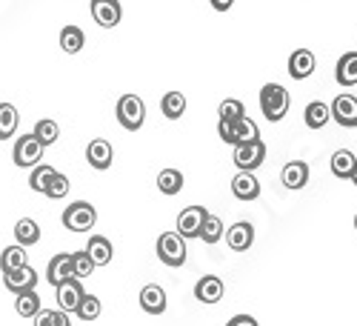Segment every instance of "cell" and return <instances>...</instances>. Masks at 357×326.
<instances>
[{
    "label": "cell",
    "instance_id": "cell-1",
    "mask_svg": "<svg viewBox=\"0 0 357 326\" xmlns=\"http://www.w3.org/2000/svg\"><path fill=\"white\" fill-rule=\"evenodd\" d=\"M289 103H291V98H289V92H286V86H280V83H266V86L260 89V112H263V117H266L269 124L283 121L286 112H289Z\"/></svg>",
    "mask_w": 357,
    "mask_h": 326
},
{
    "label": "cell",
    "instance_id": "cell-2",
    "mask_svg": "<svg viewBox=\"0 0 357 326\" xmlns=\"http://www.w3.org/2000/svg\"><path fill=\"white\" fill-rule=\"evenodd\" d=\"M158 258L166 266H183L186 263V238L181 232H163L158 238Z\"/></svg>",
    "mask_w": 357,
    "mask_h": 326
},
{
    "label": "cell",
    "instance_id": "cell-3",
    "mask_svg": "<svg viewBox=\"0 0 357 326\" xmlns=\"http://www.w3.org/2000/svg\"><path fill=\"white\" fill-rule=\"evenodd\" d=\"M146 121V106L137 95H123L121 101H117V124H121L123 129L129 132H137Z\"/></svg>",
    "mask_w": 357,
    "mask_h": 326
},
{
    "label": "cell",
    "instance_id": "cell-4",
    "mask_svg": "<svg viewBox=\"0 0 357 326\" xmlns=\"http://www.w3.org/2000/svg\"><path fill=\"white\" fill-rule=\"evenodd\" d=\"M95 223H98V212H95L92 203L75 200L72 206H66V212H63V226L66 229H72V232H89Z\"/></svg>",
    "mask_w": 357,
    "mask_h": 326
},
{
    "label": "cell",
    "instance_id": "cell-5",
    "mask_svg": "<svg viewBox=\"0 0 357 326\" xmlns=\"http://www.w3.org/2000/svg\"><path fill=\"white\" fill-rule=\"evenodd\" d=\"M43 149H46V146H43V143L35 138V132H32V135H20V138H17V143H15V152H12V158H15V163H17L20 169L40 166Z\"/></svg>",
    "mask_w": 357,
    "mask_h": 326
},
{
    "label": "cell",
    "instance_id": "cell-6",
    "mask_svg": "<svg viewBox=\"0 0 357 326\" xmlns=\"http://www.w3.org/2000/svg\"><path fill=\"white\" fill-rule=\"evenodd\" d=\"M75 278V258L69 252H61V255H54L46 266V281L57 289V286H63L66 281Z\"/></svg>",
    "mask_w": 357,
    "mask_h": 326
},
{
    "label": "cell",
    "instance_id": "cell-7",
    "mask_svg": "<svg viewBox=\"0 0 357 326\" xmlns=\"http://www.w3.org/2000/svg\"><path fill=\"white\" fill-rule=\"evenodd\" d=\"M206 218H209V212H206L203 206H186V209L177 215V232H181L183 238H200Z\"/></svg>",
    "mask_w": 357,
    "mask_h": 326
},
{
    "label": "cell",
    "instance_id": "cell-8",
    "mask_svg": "<svg viewBox=\"0 0 357 326\" xmlns=\"http://www.w3.org/2000/svg\"><path fill=\"white\" fill-rule=\"evenodd\" d=\"M266 161V146L263 140L255 143H243V146H234V166L241 172H252Z\"/></svg>",
    "mask_w": 357,
    "mask_h": 326
},
{
    "label": "cell",
    "instance_id": "cell-9",
    "mask_svg": "<svg viewBox=\"0 0 357 326\" xmlns=\"http://www.w3.org/2000/svg\"><path fill=\"white\" fill-rule=\"evenodd\" d=\"M92 17L98 26L103 29H114L123 17V9H121V0H92Z\"/></svg>",
    "mask_w": 357,
    "mask_h": 326
},
{
    "label": "cell",
    "instance_id": "cell-10",
    "mask_svg": "<svg viewBox=\"0 0 357 326\" xmlns=\"http://www.w3.org/2000/svg\"><path fill=\"white\" fill-rule=\"evenodd\" d=\"M332 117H335L340 126L354 129V126H357V98L349 95V92L337 95V98L332 101Z\"/></svg>",
    "mask_w": 357,
    "mask_h": 326
},
{
    "label": "cell",
    "instance_id": "cell-11",
    "mask_svg": "<svg viewBox=\"0 0 357 326\" xmlns=\"http://www.w3.org/2000/svg\"><path fill=\"white\" fill-rule=\"evenodd\" d=\"M226 244H229V249H234V252H246V249L255 244V226H252L249 221H237V223L229 226V232H226Z\"/></svg>",
    "mask_w": 357,
    "mask_h": 326
},
{
    "label": "cell",
    "instance_id": "cell-12",
    "mask_svg": "<svg viewBox=\"0 0 357 326\" xmlns=\"http://www.w3.org/2000/svg\"><path fill=\"white\" fill-rule=\"evenodd\" d=\"M83 298H86V292H83V283L77 278L66 281L63 286H57V306H61L63 312H77Z\"/></svg>",
    "mask_w": 357,
    "mask_h": 326
},
{
    "label": "cell",
    "instance_id": "cell-13",
    "mask_svg": "<svg viewBox=\"0 0 357 326\" xmlns=\"http://www.w3.org/2000/svg\"><path fill=\"white\" fill-rule=\"evenodd\" d=\"M3 283H6V289H9L12 295L35 292V286H38V272L32 269V266H23V269H17V272L3 275Z\"/></svg>",
    "mask_w": 357,
    "mask_h": 326
},
{
    "label": "cell",
    "instance_id": "cell-14",
    "mask_svg": "<svg viewBox=\"0 0 357 326\" xmlns=\"http://www.w3.org/2000/svg\"><path fill=\"white\" fill-rule=\"evenodd\" d=\"M231 195L237 200H257L260 198V181L252 172H237L231 177Z\"/></svg>",
    "mask_w": 357,
    "mask_h": 326
},
{
    "label": "cell",
    "instance_id": "cell-15",
    "mask_svg": "<svg viewBox=\"0 0 357 326\" xmlns=\"http://www.w3.org/2000/svg\"><path fill=\"white\" fill-rule=\"evenodd\" d=\"M314 66H317V61H314V54L309 49H294L289 54V75L294 80H306L314 72Z\"/></svg>",
    "mask_w": 357,
    "mask_h": 326
},
{
    "label": "cell",
    "instance_id": "cell-16",
    "mask_svg": "<svg viewBox=\"0 0 357 326\" xmlns=\"http://www.w3.org/2000/svg\"><path fill=\"white\" fill-rule=\"evenodd\" d=\"M112 158H114V149H112V143L98 138L86 146V161L92 169H109L112 166Z\"/></svg>",
    "mask_w": 357,
    "mask_h": 326
},
{
    "label": "cell",
    "instance_id": "cell-17",
    "mask_svg": "<svg viewBox=\"0 0 357 326\" xmlns=\"http://www.w3.org/2000/svg\"><path fill=\"white\" fill-rule=\"evenodd\" d=\"M195 298L200 304H218L223 298V281L218 275H203L195 283Z\"/></svg>",
    "mask_w": 357,
    "mask_h": 326
},
{
    "label": "cell",
    "instance_id": "cell-18",
    "mask_svg": "<svg viewBox=\"0 0 357 326\" xmlns=\"http://www.w3.org/2000/svg\"><path fill=\"white\" fill-rule=\"evenodd\" d=\"M280 181L286 189H303L309 184V163L306 161H291L283 166V175H280Z\"/></svg>",
    "mask_w": 357,
    "mask_h": 326
},
{
    "label": "cell",
    "instance_id": "cell-19",
    "mask_svg": "<svg viewBox=\"0 0 357 326\" xmlns=\"http://www.w3.org/2000/svg\"><path fill=\"white\" fill-rule=\"evenodd\" d=\"M140 306L149 315H163L166 312V292L158 283H149L140 289Z\"/></svg>",
    "mask_w": 357,
    "mask_h": 326
},
{
    "label": "cell",
    "instance_id": "cell-20",
    "mask_svg": "<svg viewBox=\"0 0 357 326\" xmlns=\"http://www.w3.org/2000/svg\"><path fill=\"white\" fill-rule=\"evenodd\" d=\"M335 80L340 86H357V52L340 54L337 69H335Z\"/></svg>",
    "mask_w": 357,
    "mask_h": 326
},
{
    "label": "cell",
    "instance_id": "cell-21",
    "mask_svg": "<svg viewBox=\"0 0 357 326\" xmlns=\"http://www.w3.org/2000/svg\"><path fill=\"white\" fill-rule=\"evenodd\" d=\"M354 169H357V158H354V152H349V149H337V152L332 155V175H335V177H340V181H351Z\"/></svg>",
    "mask_w": 357,
    "mask_h": 326
},
{
    "label": "cell",
    "instance_id": "cell-22",
    "mask_svg": "<svg viewBox=\"0 0 357 326\" xmlns=\"http://www.w3.org/2000/svg\"><path fill=\"white\" fill-rule=\"evenodd\" d=\"M23 266H29L26 263V246L15 244V246H6L3 252H0V269H3V275L17 272V269H23Z\"/></svg>",
    "mask_w": 357,
    "mask_h": 326
},
{
    "label": "cell",
    "instance_id": "cell-23",
    "mask_svg": "<svg viewBox=\"0 0 357 326\" xmlns=\"http://www.w3.org/2000/svg\"><path fill=\"white\" fill-rule=\"evenodd\" d=\"M86 252H89V258L95 260V266H106V263H112V255H114L112 241L103 238V235H95V238H89Z\"/></svg>",
    "mask_w": 357,
    "mask_h": 326
},
{
    "label": "cell",
    "instance_id": "cell-24",
    "mask_svg": "<svg viewBox=\"0 0 357 326\" xmlns=\"http://www.w3.org/2000/svg\"><path fill=\"white\" fill-rule=\"evenodd\" d=\"M329 117H332V106H326L323 101H312L303 112V121L309 129H323L326 124H329Z\"/></svg>",
    "mask_w": 357,
    "mask_h": 326
},
{
    "label": "cell",
    "instance_id": "cell-25",
    "mask_svg": "<svg viewBox=\"0 0 357 326\" xmlns=\"http://www.w3.org/2000/svg\"><path fill=\"white\" fill-rule=\"evenodd\" d=\"M15 238H17L20 246H35V244L40 241V226H38V221L20 218V221L15 223Z\"/></svg>",
    "mask_w": 357,
    "mask_h": 326
},
{
    "label": "cell",
    "instance_id": "cell-26",
    "mask_svg": "<svg viewBox=\"0 0 357 326\" xmlns=\"http://www.w3.org/2000/svg\"><path fill=\"white\" fill-rule=\"evenodd\" d=\"M86 43V35H83V29L80 26H63L61 29V49L66 54H77Z\"/></svg>",
    "mask_w": 357,
    "mask_h": 326
},
{
    "label": "cell",
    "instance_id": "cell-27",
    "mask_svg": "<svg viewBox=\"0 0 357 326\" xmlns=\"http://www.w3.org/2000/svg\"><path fill=\"white\" fill-rule=\"evenodd\" d=\"M17 121L20 114L12 103H0V140H9L17 132Z\"/></svg>",
    "mask_w": 357,
    "mask_h": 326
},
{
    "label": "cell",
    "instance_id": "cell-28",
    "mask_svg": "<svg viewBox=\"0 0 357 326\" xmlns=\"http://www.w3.org/2000/svg\"><path fill=\"white\" fill-rule=\"evenodd\" d=\"M160 112L169 121H177V117H183V112H186V98L181 92H166L160 101Z\"/></svg>",
    "mask_w": 357,
    "mask_h": 326
},
{
    "label": "cell",
    "instance_id": "cell-29",
    "mask_svg": "<svg viewBox=\"0 0 357 326\" xmlns=\"http://www.w3.org/2000/svg\"><path fill=\"white\" fill-rule=\"evenodd\" d=\"M158 189L163 192V195H177L183 189V175H181V169H163L160 175H158Z\"/></svg>",
    "mask_w": 357,
    "mask_h": 326
},
{
    "label": "cell",
    "instance_id": "cell-30",
    "mask_svg": "<svg viewBox=\"0 0 357 326\" xmlns=\"http://www.w3.org/2000/svg\"><path fill=\"white\" fill-rule=\"evenodd\" d=\"M260 140V129L252 117H243V121L234 124V146H243V143H255Z\"/></svg>",
    "mask_w": 357,
    "mask_h": 326
},
{
    "label": "cell",
    "instance_id": "cell-31",
    "mask_svg": "<svg viewBox=\"0 0 357 326\" xmlns=\"http://www.w3.org/2000/svg\"><path fill=\"white\" fill-rule=\"evenodd\" d=\"M15 309H17L20 318H38V312H40V298H38V292H23V295H17Z\"/></svg>",
    "mask_w": 357,
    "mask_h": 326
},
{
    "label": "cell",
    "instance_id": "cell-32",
    "mask_svg": "<svg viewBox=\"0 0 357 326\" xmlns=\"http://www.w3.org/2000/svg\"><path fill=\"white\" fill-rule=\"evenodd\" d=\"M54 175H57V169H54V166L40 163V166H35V169H32V177H29V186H32L35 192H46Z\"/></svg>",
    "mask_w": 357,
    "mask_h": 326
},
{
    "label": "cell",
    "instance_id": "cell-33",
    "mask_svg": "<svg viewBox=\"0 0 357 326\" xmlns=\"http://www.w3.org/2000/svg\"><path fill=\"white\" fill-rule=\"evenodd\" d=\"M218 114H220V121H231V124H237V121H243V117H246V109H243L241 101L226 98V101L218 106Z\"/></svg>",
    "mask_w": 357,
    "mask_h": 326
},
{
    "label": "cell",
    "instance_id": "cell-34",
    "mask_svg": "<svg viewBox=\"0 0 357 326\" xmlns=\"http://www.w3.org/2000/svg\"><path fill=\"white\" fill-rule=\"evenodd\" d=\"M35 138H38L43 146H52L57 138H61V126H57L54 121H49V117H43V121L35 124Z\"/></svg>",
    "mask_w": 357,
    "mask_h": 326
},
{
    "label": "cell",
    "instance_id": "cell-35",
    "mask_svg": "<svg viewBox=\"0 0 357 326\" xmlns=\"http://www.w3.org/2000/svg\"><path fill=\"white\" fill-rule=\"evenodd\" d=\"M223 238V221L218 215H209L203 223V232H200V241L203 244H218Z\"/></svg>",
    "mask_w": 357,
    "mask_h": 326
},
{
    "label": "cell",
    "instance_id": "cell-36",
    "mask_svg": "<svg viewBox=\"0 0 357 326\" xmlns=\"http://www.w3.org/2000/svg\"><path fill=\"white\" fill-rule=\"evenodd\" d=\"M100 312H103V306H100V298H95V295H86V298L80 301V306H77V318L80 320H98L100 318Z\"/></svg>",
    "mask_w": 357,
    "mask_h": 326
},
{
    "label": "cell",
    "instance_id": "cell-37",
    "mask_svg": "<svg viewBox=\"0 0 357 326\" xmlns=\"http://www.w3.org/2000/svg\"><path fill=\"white\" fill-rule=\"evenodd\" d=\"M72 258H75V278L77 281H83V278H89L95 272V260L89 258V252L83 249V252H72Z\"/></svg>",
    "mask_w": 357,
    "mask_h": 326
},
{
    "label": "cell",
    "instance_id": "cell-38",
    "mask_svg": "<svg viewBox=\"0 0 357 326\" xmlns=\"http://www.w3.org/2000/svg\"><path fill=\"white\" fill-rule=\"evenodd\" d=\"M66 192H69V177L57 172V175L52 177V184H49V189H46L43 195L52 198V200H57V198H66Z\"/></svg>",
    "mask_w": 357,
    "mask_h": 326
},
{
    "label": "cell",
    "instance_id": "cell-39",
    "mask_svg": "<svg viewBox=\"0 0 357 326\" xmlns=\"http://www.w3.org/2000/svg\"><path fill=\"white\" fill-rule=\"evenodd\" d=\"M35 326H57V309H40Z\"/></svg>",
    "mask_w": 357,
    "mask_h": 326
},
{
    "label": "cell",
    "instance_id": "cell-40",
    "mask_svg": "<svg viewBox=\"0 0 357 326\" xmlns=\"http://www.w3.org/2000/svg\"><path fill=\"white\" fill-rule=\"evenodd\" d=\"M218 135H220L226 143L234 146V124H231V121H220V124H218Z\"/></svg>",
    "mask_w": 357,
    "mask_h": 326
},
{
    "label": "cell",
    "instance_id": "cell-41",
    "mask_svg": "<svg viewBox=\"0 0 357 326\" xmlns=\"http://www.w3.org/2000/svg\"><path fill=\"white\" fill-rule=\"evenodd\" d=\"M226 326H260V323H257L252 315H234V318H231Z\"/></svg>",
    "mask_w": 357,
    "mask_h": 326
},
{
    "label": "cell",
    "instance_id": "cell-42",
    "mask_svg": "<svg viewBox=\"0 0 357 326\" xmlns=\"http://www.w3.org/2000/svg\"><path fill=\"white\" fill-rule=\"evenodd\" d=\"M212 3V9H218V12H229L231 6H234V0H209Z\"/></svg>",
    "mask_w": 357,
    "mask_h": 326
},
{
    "label": "cell",
    "instance_id": "cell-43",
    "mask_svg": "<svg viewBox=\"0 0 357 326\" xmlns=\"http://www.w3.org/2000/svg\"><path fill=\"white\" fill-rule=\"evenodd\" d=\"M351 184H354V186H357V169H354V175H351Z\"/></svg>",
    "mask_w": 357,
    "mask_h": 326
},
{
    "label": "cell",
    "instance_id": "cell-44",
    "mask_svg": "<svg viewBox=\"0 0 357 326\" xmlns=\"http://www.w3.org/2000/svg\"><path fill=\"white\" fill-rule=\"evenodd\" d=\"M354 229H357V215H354Z\"/></svg>",
    "mask_w": 357,
    "mask_h": 326
}]
</instances>
